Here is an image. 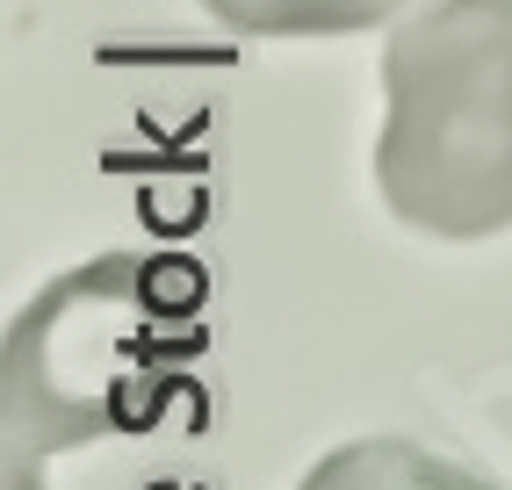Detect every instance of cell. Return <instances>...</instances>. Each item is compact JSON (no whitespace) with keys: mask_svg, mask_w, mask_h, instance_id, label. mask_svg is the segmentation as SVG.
Instances as JSON below:
<instances>
[{"mask_svg":"<svg viewBox=\"0 0 512 490\" xmlns=\"http://www.w3.org/2000/svg\"><path fill=\"white\" fill-rule=\"evenodd\" d=\"M375 188L440 245L512 231V0H419L383 44Z\"/></svg>","mask_w":512,"mask_h":490,"instance_id":"obj_1","label":"cell"},{"mask_svg":"<svg viewBox=\"0 0 512 490\" xmlns=\"http://www.w3.org/2000/svg\"><path fill=\"white\" fill-rule=\"evenodd\" d=\"M238 37H354L375 22H404L419 0H202Z\"/></svg>","mask_w":512,"mask_h":490,"instance_id":"obj_4","label":"cell"},{"mask_svg":"<svg viewBox=\"0 0 512 490\" xmlns=\"http://www.w3.org/2000/svg\"><path fill=\"white\" fill-rule=\"evenodd\" d=\"M159 339L152 267L109 253L87 260L22 310L0 346V433H8V476L37 469L44 454L138 426L152 411H130Z\"/></svg>","mask_w":512,"mask_h":490,"instance_id":"obj_2","label":"cell"},{"mask_svg":"<svg viewBox=\"0 0 512 490\" xmlns=\"http://www.w3.org/2000/svg\"><path fill=\"white\" fill-rule=\"evenodd\" d=\"M296 490H498V483L448 462V454H433V447H419V440L375 433V440H347V447L318 454V469Z\"/></svg>","mask_w":512,"mask_h":490,"instance_id":"obj_3","label":"cell"}]
</instances>
